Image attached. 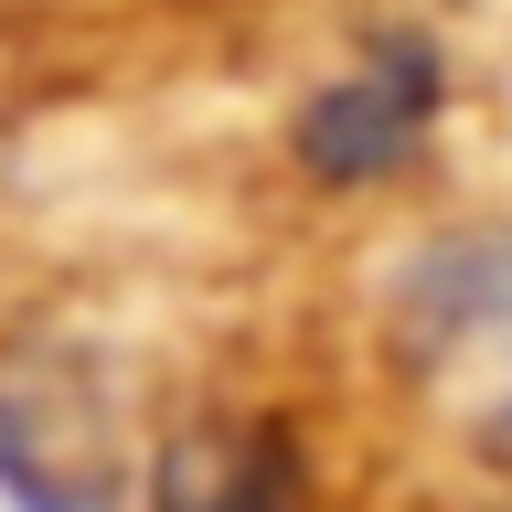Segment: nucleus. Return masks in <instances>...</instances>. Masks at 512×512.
<instances>
[{"label":"nucleus","instance_id":"obj_2","mask_svg":"<svg viewBox=\"0 0 512 512\" xmlns=\"http://www.w3.org/2000/svg\"><path fill=\"white\" fill-rule=\"evenodd\" d=\"M480 459H502V470H512V384H502V406L480 416Z\"/></svg>","mask_w":512,"mask_h":512},{"label":"nucleus","instance_id":"obj_1","mask_svg":"<svg viewBox=\"0 0 512 512\" xmlns=\"http://www.w3.org/2000/svg\"><path fill=\"white\" fill-rule=\"evenodd\" d=\"M438 107H448V54L427 32H374L331 86H310V107L288 118V150L310 182L363 192L416 171V150L438 139Z\"/></svg>","mask_w":512,"mask_h":512}]
</instances>
